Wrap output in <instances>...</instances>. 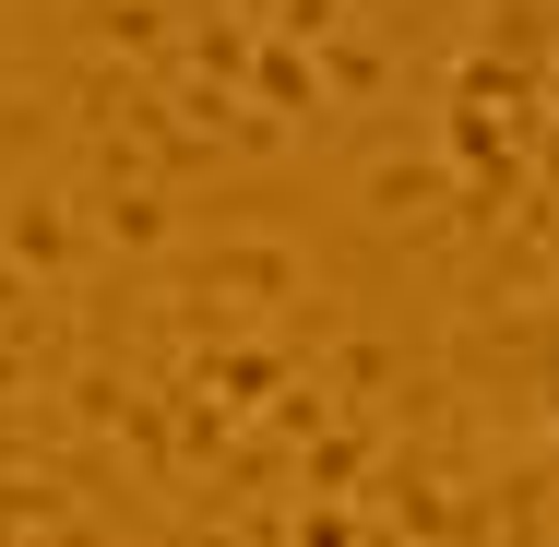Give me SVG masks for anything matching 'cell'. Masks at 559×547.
<instances>
[{
    "label": "cell",
    "instance_id": "obj_1",
    "mask_svg": "<svg viewBox=\"0 0 559 547\" xmlns=\"http://www.w3.org/2000/svg\"><path fill=\"white\" fill-rule=\"evenodd\" d=\"M476 369L524 405V429L559 452V298H524V310H500V322L476 333Z\"/></svg>",
    "mask_w": 559,
    "mask_h": 547
}]
</instances>
